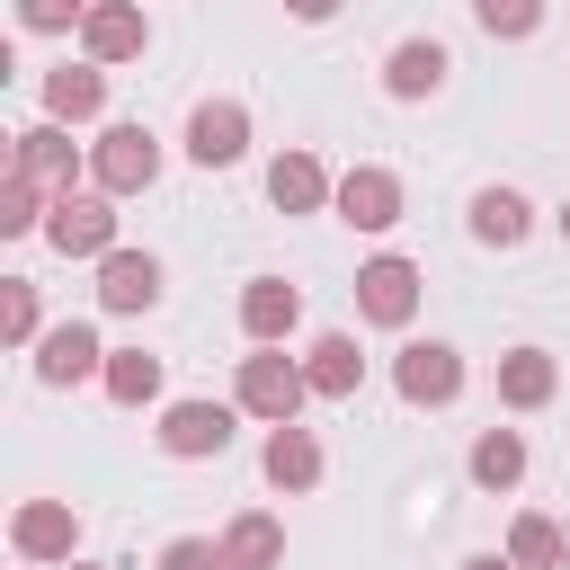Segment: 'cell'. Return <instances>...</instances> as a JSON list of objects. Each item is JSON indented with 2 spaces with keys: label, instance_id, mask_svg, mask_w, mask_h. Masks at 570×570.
Returning <instances> with one entry per match:
<instances>
[{
  "label": "cell",
  "instance_id": "cell-1",
  "mask_svg": "<svg viewBox=\"0 0 570 570\" xmlns=\"http://www.w3.org/2000/svg\"><path fill=\"white\" fill-rule=\"evenodd\" d=\"M232 401H240V419L294 428V419H303V401H312V374H303V356H285V347H258V356H240V374H232Z\"/></svg>",
  "mask_w": 570,
  "mask_h": 570
},
{
  "label": "cell",
  "instance_id": "cell-2",
  "mask_svg": "<svg viewBox=\"0 0 570 570\" xmlns=\"http://www.w3.org/2000/svg\"><path fill=\"white\" fill-rule=\"evenodd\" d=\"M151 178H160V134H151V125L125 116V125H107V134L89 142V187H98V196H142Z\"/></svg>",
  "mask_w": 570,
  "mask_h": 570
},
{
  "label": "cell",
  "instance_id": "cell-3",
  "mask_svg": "<svg viewBox=\"0 0 570 570\" xmlns=\"http://www.w3.org/2000/svg\"><path fill=\"white\" fill-rule=\"evenodd\" d=\"M9 169H18V178H36L45 196H80V178H89V151L71 142V125L36 116V125H18V151H9Z\"/></svg>",
  "mask_w": 570,
  "mask_h": 570
},
{
  "label": "cell",
  "instance_id": "cell-4",
  "mask_svg": "<svg viewBox=\"0 0 570 570\" xmlns=\"http://www.w3.org/2000/svg\"><path fill=\"white\" fill-rule=\"evenodd\" d=\"M419 267L401 258V249H374L365 267H356V321H374V330H410L419 321Z\"/></svg>",
  "mask_w": 570,
  "mask_h": 570
},
{
  "label": "cell",
  "instance_id": "cell-5",
  "mask_svg": "<svg viewBox=\"0 0 570 570\" xmlns=\"http://www.w3.org/2000/svg\"><path fill=\"white\" fill-rule=\"evenodd\" d=\"M232 419H240V401H169L151 436L169 463H214V454H232Z\"/></svg>",
  "mask_w": 570,
  "mask_h": 570
},
{
  "label": "cell",
  "instance_id": "cell-6",
  "mask_svg": "<svg viewBox=\"0 0 570 570\" xmlns=\"http://www.w3.org/2000/svg\"><path fill=\"white\" fill-rule=\"evenodd\" d=\"M392 392H401L410 410H445V401H463V347H445V338H410V347L392 356Z\"/></svg>",
  "mask_w": 570,
  "mask_h": 570
},
{
  "label": "cell",
  "instance_id": "cell-7",
  "mask_svg": "<svg viewBox=\"0 0 570 570\" xmlns=\"http://www.w3.org/2000/svg\"><path fill=\"white\" fill-rule=\"evenodd\" d=\"M9 552H18L27 570L71 561V552H80V508H71V499H18V517H9Z\"/></svg>",
  "mask_w": 570,
  "mask_h": 570
},
{
  "label": "cell",
  "instance_id": "cell-8",
  "mask_svg": "<svg viewBox=\"0 0 570 570\" xmlns=\"http://www.w3.org/2000/svg\"><path fill=\"white\" fill-rule=\"evenodd\" d=\"M142 45H151L142 0H89V18H80V62L116 71V62H142Z\"/></svg>",
  "mask_w": 570,
  "mask_h": 570
},
{
  "label": "cell",
  "instance_id": "cell-9",
  "mask_svg": "<svg viewBox=\"0 0 570 570\" xmlns=\"http://www.w3.org/2000/svg\"><path fill=\"white\" fill-rule=\"evenodd\" d=\"M45 240H53L62 258H107V249H116V196H98V187H80V196H53V214H45Z\"/></svg>",
  "mask_w": 570,
  "mask_h": 570
},
{
  "label": "cell",
  "instance_id": "cell-10",
  "mask_svg": "<svg viewBox=\"0 0 570 570\" xmlns=\"http://www.w3.org/2000/svg\"><path fill=\"white\" fill-rule=\"evenodd\" d=\"M187 160H196V169H240V160H249V107H240V98H196V116H187Z\"/></svg>",
  "mask_w": 570,
  "mask_h": 570
},
{
  "label": "cell",
  "instance_id": "cell-11",
  "mask_svg": "<svg viewBox=\"0 0 570 570\" xmlns=\"http://www.w3.org/2000/svg\"><path fill=\"white\" fill-rule=\"evenodd\" d=\"M330 214H338L347 232H392V223H401V178H392L383 160H356V169L338 178Z\"/></svg>",
  "mask_w": 570,
  "mask_h": 570
},
{
  "label": "cell",
  "instance_id": "cell-12",
  "mask_svg": "<svg viewBox=\"0 0 570 570\" xmlns=\"http://www.w3.org/2000/svg\"><path fill=\"white\" fill-rule=\"evenodd\" d=\"M89 374H107L98 330H89V321H53V330L36 338V383H45V392H71V383H89Z\"/></svg>",
  "mask_w": 570,
  "mask_h": 570
},
{
  "label": "cell",
  "instance_id": "cell-13",
  "mask_svg": "<svg viewBox=\"0 0 570 570\" xmlns=\"http://www.w3.org/2000/svg\"><path fill=\"white\" fill-rule=\"evenodd\" d=\"M258 472H267V490L303 499V490H321L330 454H321V436H312V428L294 419V428H267V445H258Z\"/></svg>",
  "mask_w": 570,
  "mask_h": 570
},
{
  "label": "cell",
  "instance_id": "cell-14",
  "mask_svg": "<svg viewBox=\"0 0 570 570\" xmlns=\"http://www.w3.org/2000/svg\"><path fill=\"white\" fill-rule=\"evenodd\" d=\"M240 330H249V347H285V338L303 330V285L249 276V285H240Z\"/></svg>",
  "mask_w": 570,
  "mask_h": 570
},
{
  "label": "cell",
  "instance_id": "cell-15",
  "mask_svg": "<svg viewBox=\"0 0 570 570\" xmlns=\"http://www.w3.org/2000/svg\"><path fill=\"white\" fill-rule=\"evenodd\" d=\"M445 71H454V53H445L436 36H401V45L383 53V89H392L401 107H419V98H436V89H445Z\"/></svg>",
  "mask_w": 570,
  "mask_h": 570
},
{
  "label": "cell",
  "instance_id": "cell-16",
  "mask_svg": "<svg viewBox=\"0 0 570 570\" xmlns=\"http://www.w3.org/2000/svg\"><path fill=\"white\" fill-rule=\"evenodd\" d=\"M330 196H338V178L321 169V151H276L267 160V205L276 214H321Z\"/></svg>",
  "mask_w": 570,
  "mask_h": 570
},
{
  "label": "cell",
  "instance_id": "cell-17",
  "mask_svg": "<svg viewBox=\"0 0 570 570\" xmlns=\"http://www.w3.org/2000/svg\"><path fill=\"white\" fill-rule=\"evenodd\" d=\"M160 303V258L151 249H107L98 258V312H151Z\"/></svg>",
  "mask_w": 570,
  "mask_h": 570
},
{
  "label": "cell",
  "instance_id": "cell-18",
  "mask_svg": "<svg viewBox=\"0 0 570 570\" xmlns=\"http://www.w3.org/2000/svg\"><path fill=\"white\" fill-rule=\"evenodd\" d=\"M303 374H312V401H356V383H365V347H356L347 330H321V338L303 347Z\"/></svg>",
  "mask_w": 570,
  "mask_h": 570
},
{
  "label": "cell",
  "instance_id": "cell-19",
  "mask_svg": "<svg viewBox=\"0 0 570 570\" xmlns=\"http://www.w3.org/2000/svg\"><path fill=\"white\" fill-rule=\"evenodd\" d=\"M98 107H107V71H98V62L45 71V116H53V125H98Z\"/></svg>",
  "mask_w": 570,
  "mask_h": 570
},
{
  "label": "cell",
  "instance_id": "cell-20",
  "mask_svg": "<svg viewBox=\"0 0 570 570\" xmlns=\"http://www.w3.org/2000/svg\"><path fill=\"white\" fill-rule=\"evenodd\" d=\"M463 472H472V490L508 499V490L525 481V436H517V428H481V436H472V454H463Z\"/></svg>",
  "mask_w": 570,
  "mask_h": 570
},
{
  "label": "cell",
  "instance_id": "cell-21",
  "mask_svg": "<svg viewBox=\"0 0 570 570\" xmlns=\"http://www.w3.org/2000/svg\"><path fill=\"white\" fill-rule=\"evenodd\" d=\"M552 392H561L552 347H508V356H499V401H508V410H543Z\"/></svg>",
  "mask_w": 570,
  "mask_h": 570
},
{
  "label": "cell",
  "instance_id": "cell-22",
  "mask_svg": "<svg viewBox=\"0 0 570 570\" xmlns=\"http://www.w3.org/2000/svg\"><path fill=\"white\" fill-rule=\"evenodd\" d=\"M525 232H534V205H525L517 187H481V196H472V240H481V249H517Z\"/></svg>",
  "mask_w": 570,
  "mask_h": 570
},
{
  "label": "cell",
  "instance_id": "cell-23",
  "mask_svg": "<svg viewBox=\"0 0 570 570\" xmlns=\"http://www.w3.org/2000/svg\"><path fill=\"white\" fill-rule=\"evenodd\" d=\"M223 561H232V570H276V561H285V525H276L267 508H240V517L223 525Z\"/></svg>",
  "mask_w": 570,
  "mask_h": 570
},
{
  "label": "cell",
  "instance_id": "cell-24",
  "mask_svg": "<svg viewBox=\"0 0 570 570\" xmlns=\"http://www.w3.org/2000/svg\"><path fill=\"white\" fill-rule=\"evenodd\" d=\"M508 561H517V570H570V534H561L543 508H525V517L508 525Z\"/></svg>",
  "mask_w": 570,
  "mask_h": 570
},
{
  "label": "cell",
  "instance_id": "cell-25",
  "mask_svg": "<svg viewBox=\"0 0 570 570\" xmlns=\"http://www.w3.org/2000/svg\"><path fill=\"white\" fill-rule=\"evenodd\" d=\"M107 401L116 410H142V401H160V356H142V347H107Z\"/></svg>",
  "mask_w": 570,
  "mask_h": 570
},
{
  "label": "cell",
  "instance_id": "cell-26",
  "mask_svg": "<svg viewBox=\"0 0 570 570\" xmlns=\"http://www.w3.org/2000/svg\"><path fill=\"white\" fill-rule=\"evenodd\" d=\"M45 214H53V196H45L36 178H18V169H9V178H0V232H9V240H27V232H45Z\"/></svg>",
  "mask_w": 570,
  "mask_h": 570
},
{
  "label": "cell",
  "instance_id": "cell-27",
  "mask_svg": "<svg viewBox=\"0 0 570 570\" xmlns=\"http://www.w3.org/2000/svg\"><path fill=\"white\" fill-rule=\"evenodd\" d=\"M0 338L9 347H36L45 338V312H36V285L27 276H0Z\"/></svg>",
  "mask_w": 570,
  "mask_h": 570
},
{
  "label": "cell",
  "instance_id": "cell-28",
  "mask_svg": "<svg viewBox=\"0 0 570 570\" xmlns=\"http://www.w3.org/2000/svg\"><path fill=\"white\" fill-rule=\"evenodd\" d=\"M472 27H481L490 45H517V36L543 27V0H472Z\"/></svg>",
  "mask_w": 570,
  "mask_h": 570
},
{
  "label": "cell",
  "instance_id": "cell-29",
  "mask_svg": "<svg viewBox=\"0 0 570 570\" xmlns=\"http://www.w3.org/2000/svg\"><path fill=\"white\" fill-rule=\"evenodd\" d=\"M89 18V0H18V27L27 36H71Z\"/></svg>",
  "mask_w": 570,
  "mask_h": 570
},
{
  "label": "cell",
  "instance_id": "cell-30",
  "mask_svg": "<svg viewBox=\"0 0 570 570\" xmlns=\"http://www.w3.org/2000/svg\"><path fill=\"white\" fill-rule=\"evenodd\" d=\"M151 570H232V561H223V543H214V534H178V543H160V561H151Z\"/></svg>",
  "mask_w": 570,
  "mask_h": 570
},
{
  "label": "cell",
  "instance_id": "cell-31",
  "mask_svg": "<svg viewBox=\"0 0 570 570\" xmlns=\"http://www.w3.org/2000/svg\"><path fill=\"white\" fill-rule=\"evenodd\" d=\"M347 0H285V18H303V27H321V18H338Z\"/></svg>",
  "mask_w": 570,
  "mask_h": 570
},
{
  "label": "cell",
  "instance_id": "cell-32",
  "mask_svg": "<svg viewBox=\"0 0 570 570\" xmlns=\"http://www.w3.org/2000/svg\"><path fill=\"white\" fill-rule=\"evenodd\" d=\"M463 570H517V561H508V552H472Z\"/></svg>",
  "mask_w": 570,
  "mask_h": 570
},
{
  "label": "cell",
  "instance_id": "cell-33",
  "mask_svg": "<svg viewBox=\"0 0 570 570\" xmlns=\"http://www.w3.org/2000/svg\"><path fill=\"white\" fill-rule=\"evenodd\" d=\"M552 223H561V240H570V205H561V214H552Z\"/></svg>",
  "mask_w": 570,
  "mask_h": 570
},
{
  "label": "cell",
  "instance_id": "cell-34",
  "mask_svg": "<svg viewBox=\"0 0 570 570\" xmlns=\"http://www.w3.org/2000/svg\"><path fill=\"white\" fill-rule=\"evenodd\" d=\"M62 570H107V561H62Z\"/></svg>",
  "mask_w": 570,
  "mask_h": 570
}]
</instances>
